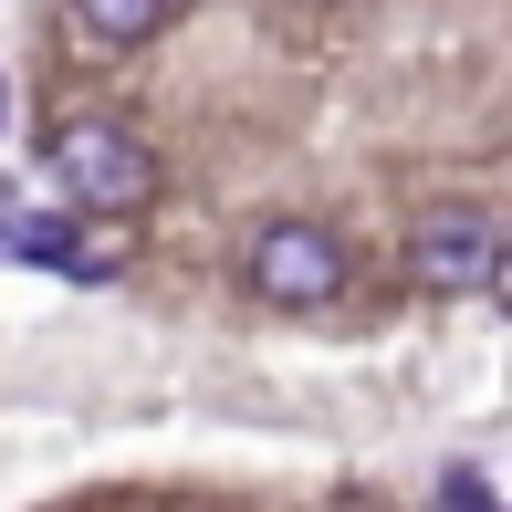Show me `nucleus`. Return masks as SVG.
<instances>
[{
	"label": "nucleus",
	"mask_w": 512,
	"mask_h": 512,
	"mask_svg": "<svg viewBox=\"0 0 512 512\" xmlns=\"http://www.w3.org/2000/svg\"><path fill=\"white\" fill-rule=\"evenodd\" d=\"M42 168H53V189L74 209H95V220L157 199V147L126 126V115H63V126L42 136Z\"/></svg>",
	"instance_id": "nucleus-1"
},
{
	"label": "nucleus",
	"mask_w": 512,
	"mask_h": 512,
	"mask_svg": "<svg viewBox=\"0 0 512 512\" xmlns=\"http://www.w3.org/2000/svg\"><path fill=\"white\" fill-rule=\"evenodd\" d=\"M241 272H251L262 304L314 314V304H335V293L356 283V251H345V230H324V220H262L251 251H241Z\"/></svg>",
	"instance_id": "nucleus-2"
},
{
	"label": "nucleus",
	"mask_w": 512,
	"mask_h": 512,
	"mask_svg": "<svg viewBox=\"0 0 512 512\" xmlns=\"http://www.w3.org/2000/svg\"><path fill=\"white\" fill-rule=\"evenodd\" d=\"M408 272L429 293H492L502 283V220L471 209V199H460V209H429V220L408 230Z\"/></svg>",
	"instance_id": "nucleus-3"
},
{
	"label": "nucleus",
	"mask_w": 512,
	"mask_h": 512,
	"mask_svg": "<svg viewBox=\"0 0 512 512\" xmlns=\"http://www.w3.org/2000/svg\"><path fill=\"white\" fill-rule=\"evenodd\" d=\"M0 262H42V272H105L95 251H74V230H63V220L21 209L11 189H0Z\"/></svg>",
	"instance_id": "nucleus-4"
},
{
	"label": "nucleus",
	"mask_w": 512,
	"mask_h": 512,
	"mask_svg": "<svg viewBox=\"0 0 512 512\" xmlns=\"http://www.w3.org/2000/svg\"><path fill=\"white\" fill-rule=\"evenodd\" d=\"M168 11H178V0H74V32L105 42V53H136V42L168 32Z\"/></svg>",
	"instance_id": "nucleus-5"
},
{
	"label": "nucleus",
	"mask_w": 512,
	"mask_h": 512,
	"mask_svg": "<svg viewBox=\"0 0 512 512\" xmlns=\"http://www.w3.org/2000/svg\"><path fill=\"white\" fill-rule=\"evenodd\" d=\"M439 512H492V481H481V471H450V481H439Z\"/></svg>",
	"instance_id": "nucleus-6"
},
{
	"label": "nucleus",
	"mask_w": 512,
	"mask_h": 512,
	"mask_svg": "<svg viewBox=\"0 0 512 512\" xmlns=\"http://www.w3.org/2000/svg\"><path fill=\"white\" fill-rule=\"evenodd\" d=\"M0 115H11V95H0Z\"/></svg>",
	"instance_id": "nucleus-7"
}]
</instances>
